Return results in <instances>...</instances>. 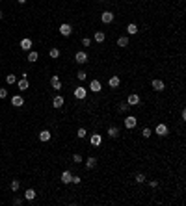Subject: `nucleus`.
Instances as JSON below:
<instances>
[{
  "instance_id": "1",
  "label": "nucleus",
  "mask_w": 186,
  "mask_h": 206,
  "mask_svg": "<svg viewBox=\"0 0 186 206\" xmlns=\"http://www.w3.org/2000/svg\"><path fill=\"white\" fill-rule=\"evenodd\" d=\"M73 95H74V99L77 100H86V97H88V89L86 87H82V86H77L73 89Z\"/></svg>"
},
{
  "instance_id": "2",
  "label": "nucleus",
  "mask_w": 186,
  "mask_h": 206,
  "mask_svg": "<svg viewBox=\"0 0 186 206\" xmlns=\"http://www.w3.org/2000/svg\"><path fill=\"white\" fill-rule=\"evenodd\" d=\"M123 125H125L127 130H134L136 125H138V117H136V115H127L125 121H123Z\"/></svg>"
},
{
  "instance_id": "3",
  "label": "nucleus",
  "mask_w": 186,
  "mask_h": 206,
  "mask_svg": "<svg viewBox=\"0 0 186 206\" xmlns=\"http://www.w3.org/2000/svg\"><path fill=\"white\" fill-rule=\"evenodd\" d=\"M114 19H115V15L110 9H104L101 13V22L102 24H110V22H114Z\"/></svg>"
},
{
  "instance_id": "4",
  "label": "nucleus",
  "mask_w": 186,
  "mask_h": 206,
  "mask_svg": "<svg viewBox=\"0 0 186 206\" xmlns=\"http://www.w3.org/2000/svg\"><path fill=\"white\" fill-rule=\"evenodd\" d=\"M74 61H77L78 65H86L88 61H89V56H88V52H84V50L77 52V54H74Z\"/></svg>"
},
{
  "instance_id": "5",
  "label": "nucleus",
  "mask_w": 186,
  "mask_h": 206,
  "mask_svg": "<svg viewBox=\"0 0 186 206\" xmlns=\"http://www.w3.org/2000/svg\"><path fill=\"white\" fill-rule=\"evenodd\" d=\"M140 102H142V99H140V95H138V93H130L128 97H127V104H128L130 108L140 106Z\"/></svg>"
},
{
  "instance_id": "6",
  "label": "nucleus",
  "mask_w": 186,
  "mask_h": 206,
  "mask_svg": "<svg viewBox=\"0 0 186 206\" xmlns=\"http://www.w3.org/2000/svg\"><path fill=\"white\" fill-rule=\"evenodd\" d=\"M58 32H60L63 37H69V36L73 33V26L69 24V22H61V24H60V28H58Z\"/></svg>"
},
{
  "instance_id": "7",
  "label": "nucleus",
  "mask_w": 186,
  "mask_h": 206,
  "mask_svg": "<svg viewBox=\"0 0 186 206\" xmlns=\"http://www.w3.org/2000/svg\"><path fill=\"white\" fill-rule=\"evenodd\" d=\"M155 134H158L160 137H166V136L169 134L168 125H166V123H158V125H156V128H155Z\"/></svg>"
},
{
  "instance_id": "8",
  "label": "nucleus",
  "mask_w": 186,
  "mask_h": 206,
  "mask_svg": "<svg viewBox=\"0 0 186 206\" xmlns=\"http://www.w3.org/2000/svg\"><path fill=\"white\" fill-rule=\"evenodd\" d=\"M151 87H153L155 91H158V93H162L164 89H166V86H164V82L160 78H153L151 80Z\"/></svg>"
},
{
  "instance_id": "9",
  "label": "nucleus",
  "mask_w": 186,
  "mask_h": 206,
  "mask_svg": "<svg viewBox=\"0 0 186 206\" xmlns=\"http://www.w3.org/2000/svg\"><path fill=\"white\" fill-rule=\"evenodd\" d=\"M89 145L91 147H101L102 145V136L101 134H91L89 136Z\"/></svg>"
},
{
  "instance_id": "10",
  "label": "nucleus",
  "mask_w": 186,
  "mask_h": 206,
  "mask_svg": "<svg viewBox=\"0 0 186 206\" xmlns=\"http://www.w3.org/2000/svg\"><path fill=\"white\" fill-rule=\"evenodd\" d=\"M89 91H93V93H101V89H102V84H101V80L97 78H93L91 82H89Z\"/></svg>"
},
{
  "instance_id": "11",
  "label": "nucleus",
  "mask_w": 186,
  "mask_h": 206,
  "mask_svg": "<svg viewBox=\"0 0 186 206\" xmlns=\"http://www.w3.org/2000/svg\"><path fill=\"white\" fill-rule=\"evenodd\" d=\"M108 86L112 87V89H117V87L121 86V78L117 76V74H114V76H110V78H108Z\"/></svg>"
},
{
  "instance_id": "12",
  "label": "nucleus",
  "mask_w": 186,
  "mask_h": 206,
  "mask_svg": "<svg viewBox=\"0 0 186 206\" xmlns=\"http://www.w3.org/2000/svg\"><path fill=\"white\" fill-rule=\"evenodd\" d=\"M60 180H61V184H71V180H73V173H71L69 169H65L63 173H61Z\"/></svg>"
},
{
  "instance_id": "13",
  "label": "nucleus",
  "mask_w": 186,
  "mask_h": 206,
  "mask_svg": "<svg viewBox=\"0 0 186 206\" xmlns=\"http://www.w3.org/2000/svg\"><path fill=\"white\" fill-rule=\"evenodd\" d=\"M50 86H52L54 89H56V91H60V89L63 87V86H61V80H60V76H58V74L50 76Z\"/></svg>"
},
{
  "instance_id": "14",
  "label": "nucleus",
  "mask_w": 186,
  "mask_h": 206,
  "mask_svg": "<svg viewBox=\"0 0 186 206\" xmlns=\"http://www.w3.org/2000/svg\"><path fill=\"white\" fill-rule=\"evenodd\" d=\"M32 39L30 37H24V39H20V43H19V46H20V49H23V50H32Z\"/></svg>"
},
{
  "instance_id": "15",
  "label": "nucleus",
  "mask_w": 186,
  "mask_h": 206,
  "mask_svg": "<svg viewBox=\"0 0 186 206\" xmlns=\"http://www.w3.org/2000/svg\"><path fill=\"white\" fill-rule=\"evenodd\" d=\"M63 104H65V99H63V97H61V95H56V97H54V99H52V106H54V108H56V110H60V108H61V106H63Z\"/></svg>"
},
{
  "instance_id": "16",
  "label": "nucleus",
  "mask_w": 186,
  "mask_h": 206,
  "mask_svg": "<svg viewBox=\"0 0 186 206\" xmlns=\"http://www.w3.org/2000/svg\"><path fill=\"white\" fill-rule=\"evenodd\" d=\"M24 104V99L20 97V95H15V97H11V106H15V108H20Z\"/></svg>"
},
{
  "instance_id": "17",
  "label": "nucleus",
  "mask_w": 186,
  "mask_h": 206,
  "mask_svg": "<svg viewBox=\"0 0 186 206\" xmlns=\"http://www.w3.org/2000/svg\"><path fill=\"white\" fill-rule=\"evenodd\" d=\"M93 39H95V43H104L106 33H104V32H101V30H97V32H95V36H93Z\"/></svg>"
},
{
  "instance_id": "18",
  "label": "nucleus",
  "mask_w": 186,
  "mask_h": 206,
  "mask_svg": "<svg viewBox=\"0 0 186 206\" xmlns=\"http://www.w3.org/2000/svg\"><path fill=\"white\" fill-rule=\"evenodd\" d=\"M50 137H52V134L49 132V130H41V132H39V141H50Z\"/></svg>"
},
{
  "instance_id": "19",
  "label": "nucleus",
  "mask_w": 186,
  "mask_h": 206,
  "mask_svg": "<svg viewBox=\"0 0 186 206\" xmlns=\"http://www.w3.org/2000/svg\"><path fill=\"white\" fill-rule=\"evenodd\" d=\"M17 87L20 89V91H26V89L30 87V82H28V78H23V80H19V82H17Z\"/></svg>"
},
{
  "instance_id": "20",
  "label": "nucleus",
  "mask_w": 186,
  "mask_h": 206,
  "mask_svg": "<svg viewBox=\"0 0 186 206\" xmlns=\"http://www.w3.org/2000/svg\"><path fill=\"white\" fill-rule=\"evenodd\" d=\"M36 195H37V191L32 189V188H28V189L24 191V199H26V201H34V199H36Z\"/></svg>"
},
{
  "instance_id": "21",
  "label": "nucleus",
  "mask_w": 186,
  "mask_h": 206,
  "mask_svg": "<svg viewBox=\"0 0 186 206\" xmlns=\"http://www.w3.org/2000/svg\"><path fill=\"white\" fill-rule=\"evenodd\" d=\"M119 134H121V130H119L117 126H110V128H108V136L112 137V139H115V137H119Z\"/></svg>"
},
{
  "instance_id": "22",
  "label": "nucleus",
  "mask_w": 186,
  "mask_h": 206,
  "mask_svg": "<svg viewBox=\"0 0 186 206\" xmlns=\"http://www.w3.org/2000/svg\"><path fill=\"white\" fill-rule=\"evenodd\" d=\"M134 182H136V184H145V182H147V176L143 175V173H136V175H134Z\"/></svg>"
},
{
  "instance_id": "23",
  "label": "nucleus",
  "mask_w": 186,
  "mask_h": 206,
  "mask_svg": "<svg viewBox=\"0 0 186 206\" xmlns=\"http://www.w3.org/2000/svg\"><path fill=\"white\" fill-rule=\"evenodd\" d=\"M26 59H28L30 63H36V61L39 59V54L36 50H28V58H26Z\"/></svg>"
},
{
  "instance_id": "24",
  "label": "nucleus",
  "mask_w": 186,
  "mask_h": 206,
  "mask_svg": "<svg viewBox=\"0 0 186 206\" xmlns=\"http://www.w3.org/2000/svg\"><path fill=\"white\" fill-rule=\"evenodd\" d=\"M95 165H97V158H95V156H89L88 160H86V169H93Z\"/></svg>"
},
{
  "instance_id": "25",
  "label": "nucleus",
  "mask_w": 186,
  "mask_h": 206,
  "mask_svg": "<svg viewBox=\"0 0 186 206\" xmlns=\"http://www.w3.org/2000/svg\"><path fill=\"white\" fill-rule=\"evenodd\" d=\"M117 46H119V49H125V46H128V37H127V36H121V37L117 39Z\"/></svg>"
},
{
  "instance_id": "26",
  "label": "nucleus",
  "mask_w": 186,
  "mask_h": 206,
  "mask_svg": "<svg viewBox=\"0 0 186 206\" xmlns=\"http://www.w3.org/2000/svg\"><path fill=\"white\" fill-rule=\"evenodd\" d=\"M127 33H128V36H136V33H138V26H136L134 22H130V24L127 26Z\"/></svg>"
},
{
  "instance_id": "27",
  "label": "nucleus",
  "mask_w": 186,
  "mask_h": 206,
  "mask_svg": "<svg viewBox=\"0 0 186 206\" xmlns=\"http://www.w3.org/2000/svg\"><path fill=\"white\" fill-rule=\"evenodd\" d=\"M60 54H61L60 49H50V50H49V56H50L52 59H58V58H60Z\"/></svg>"
},
{
  "instance_id": "28",
  "label": "nucleus",
  "mask_w": 186,
  "mask_h": 206,
  "mask_svg": "<svg viewBox=\"0 0 186 206\" xmlns=\"http://www.w3.org/2000/svg\"><path fill=\"white\" fill-rule=\"evenodd\" d=\"M86 136H88V130L86 128H78L77 130V137H78V139H86Z\"/></svg>"
},
{
  "instance_id": "29",
  "label": "nucleus",
  "mask_w": 186,
  "mask_h": 206,
  "mask_svg": "<svg viewBox=\"0 0 186 206\" xmlns=\"http://www.w3.org/2000/svg\"><path fill=\"white\" fill-rule=\"evenodd\" d=\"M86 78H88V73H86V71H78V73H77V80H78V82H84Z\"/></svg>"
},
{
  "instance_id": "30",
  "label": "nucleus",
  "mask_w": 186,
  "mask_h": 206,
  "mask_svg": "<svg viewBox=\"0 0 186 206\" xmlns=\"http://www.w3.org/2000/svg\"><path fill=\"white\" fill-rule=\"evenodd\" d=\"M9 188H11V191H19V189H20V182H19V180H11Z\"/></svg>"
},
{
  "instance_id": "31",
  "label": "nucleus",
  "mask_w": 186,
  "mask_h": 206,
  "mask_svg": "<svg viewBox=\"0 0 186 206\" xmlns=\"http://www.w3.org/2000/svg\"><path fill=\"white\" fill-rule=\"evenodd\" d=\"M73 162H74V163H82V162H84V158H82L80 152H74V154H73Z\"/></svg>"
},
{
  "instance_id": "32",
  "label": "nucleus",
  "mask_w": 186,
  "mask_h": 206,
  "mask_svg": "<svg viewBox=\"0 0 186 206\" xmlns=\"http://www.w3.org/2000/svg\"><path fill=\"white\" fill-rule=\"evenodd\" d=\"M6 82H8V84H15V82H17V76H15V74H8V76H6Z\"/></svg>"
},
{
  "instance_id": "33",
  "label": "nucleus",
  "mask_w": 186,
  "mask_h": 206,
  "mask_svg": "<svg viewBox=\"0 0 186 206\" xmlns=\"http://www.w3.org/2000/svg\"><path fill=\"white\" fill-rule=\"evenodd\" d=\"M142 136L147 139V137H151V136H153V130H151V128H143V130H142Z\"/></svg>"
},
{
  "instance_id": "34",
  "label": "nucleus",
  "mask_w": 186,
  "mask_h": 206,
  "mask_svg": "<svg viewBox=\"0 0 186 206\" xmlns=\"http://www.w3.org/2000/svg\"><path fill=\"white\" fill-rule=\"evenodd\" d=\"M128 108H130V106L127 104V102H119V108H117V110H119V112H128Z\"/></svg>"
},
{
  "instance_id": "35",
  "label": "nucleus",
  "mask_w": 186,
  "mask_h": 206,
  "mask_svg": "<svg viewBox=\"0 0 186 206\" xmlns=\"http://www.w3.org/2000/svg\"><path fill=\"white\" fill-rule=\"evenodd\" d=\"M71 182H73V184H74V186H78V184H80V182H82V178H80V176H78V175H73V180H71Z\"/></svg>"
},
{
  "instance_id": "36",
  "label": "nucleus",
  "mask_w": 186,
  "mask_h": 206,
  "mask_svg": "<svg viewBox=\"0 0 186 206\" xmlns=\"http://www.w3.org/2000/svg\"><path fill=\"white\" fill-rule=\"evenodd\" d=\"M82 45H84V46H86V49H88V46H91V39H88V37H84V39H82Z\"/></svg>"
},
{
  "instance_id": "37",
  "label": "nucleus",
  "mask_w": 186,
  "mask_h": 206,
  "mask_svg": "<svg viewBox=\"0 0 186 206\" xmlns=\"http://www.w3.org/2000/svg\"><path fill=\"white\" fill-rule=\"evenodd\" d=\"M6 97H8V89L0 87V99H6Z\"/></svg>"
},
{
  "instance_id": "38",
  "label": "nucleus",
  "mask_w": 186,
  "mask_h": 206,
  "mask_svg": "<svg viewBox=\"0 0 186 206\" xmlns=\"http://www.w3.org/2000/svg\"><path fill=\"white\" fill-rule=\"evenodd\" d=\"M149 186L151 188H158V180H149Z\"/></svg>"
},
{
  "instance_id": "39",
  "label": "nucleus",
  "mask_w": 186,
  "mask_h": 206,
  "mask_svg": "<svg viewBox=\"0 0 186 206\" xmlns=\"http://www.w3.org/2000/svg\"><path fill=\"white\" fill-rule=\"evenodd\" d=\"M13 204H15V206H20V204H23V199H13Z\"/></svg>"
},
{
  "instance_id": "40",
  "label": "nucleus",
  "mask_w": 186,
  "mask_h": 206,
  "mask_svg": "<svg viewBox=\"0 0 186 206\" xmlns=\"http://www.w3.org/2000/svg\"><path fill=\"white\" fill-rule=\"evenodd\" d=\"M181 119H182V121H184V119H186V112H184V108H182V110H181Z\"/></svg>"
},
{
  "instance_id": "41",
  "label": "nucleus",
  "mask_w": 186,
  "mask_h": 206,
  "mask_svg": "<svg viewBox=\"0 0 186 206\" xmlns=\"http://www.w3.org/2000/svg\"><path fill=\"white\" fill-rule=\"evenodd\" d=\"M17 2H19V4H26V0H17Z\"/></svg>"
},
{
  "instance_id": "42",
  "label": "nucleus",
  "mask_w": 186,
  "mask_h": 206,
  "mask_svg": "<svg viewBox=\"0 0 186 206\" xmlns=\"http://www.w3.org/2000/svg\"><path fill=\"white\" fill-rule=\"evenodd\" d=\"M2 17H4V11H2V9H0V19H2Z\"/></svg>"
},
{
  "instance_id": "43",
  "label": "nucleus",
  "mask_w": 186,
  "mask_h": 206,
  "mask_svg": "<svg viewBox=\"0 0 186 206\" xmlns=\"http://www.w3.org/2000/svg\"><path fill=\"white\" fill-rule=\"evenodd\" d=\"M99 2H101V4H106V2H108V0H99Z\"/></svg>"
},
{
  "instance_id": "44",
  "label": "nucleus",
  "mask_w": 186,
  "mask_h": 206,
  "mask_svg": "<svg viewBox=\"0 0 186 206\" xmlns=\"http://www.w3.org/2000/svg\"><path fill=\"white\" fill-rule=\"evenodd\" d=\"M0 2H2V0H0Z\"/></svg>"
}]
</instances>
